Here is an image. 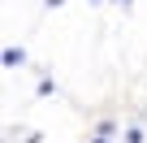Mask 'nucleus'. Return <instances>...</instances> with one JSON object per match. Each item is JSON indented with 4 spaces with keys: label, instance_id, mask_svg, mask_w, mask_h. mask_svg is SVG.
<instances>
[{
    "label": "nucleus",
    "instance_id": "nucleus-1",
    "mask_svg": "<svg viewBox=\"0 0 147 143\" xmlns=\"http://www.w3.org/2000/svg\"><path fill=\"white\" fill-rule=\"evenodd\" d=\"M5 65H9V69L26 65V52H18V48H5Z\"/></svg>",
    "mask_w": 147,
    "mask_h": 143
},
{
    "label": "nucleus",
    "instance_id": "nucleus-2",
    "mask_svg": "<svg viewBox=\"0 0 147 143\" xmlns=\"http://www.w3.org/2000/svg\"><path fill=\"white\" fill-rule=\"evenodd\" d=\"M117 5H125V9H130V0H117Z\"/></svg>",
    "mask_w": 147,
    "mask_h": 143
}]
</instances>
